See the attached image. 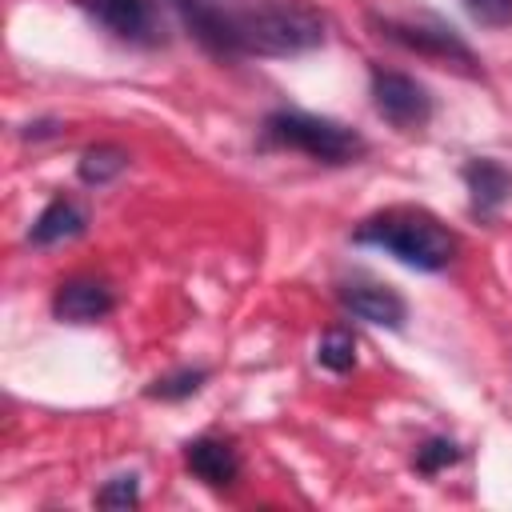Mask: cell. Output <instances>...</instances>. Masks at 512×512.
Listing matches in <instances>:
<instances>
[{
	"mask_svg": "<svg viewBox=\"0 0 512 512\" xmlns=\"http://www.w3.org/2000/svg\"><path fill=\"white\" fill-rule=\"evenodd\" d=\"M116 308L112 284L100 276H68L52 292V316L64 324H96Z\"/></svg>",
	"mask_w": 512,
	"mask_h": 512,
	"instance_id": "obj_8",
	"label": "cell"
},
{
	"mask_svg": "<svg viewBox=\"0 0 512 512\" xmlns=\"http://www.w3.org/2000/svg\"><path fill=\"white\" fill-rule=\"evenodd\" d=\"M460 176H464V188H468V208H472V216H480V220L496 216V212L512 200V172H508L500 160H492V156L468 160V164L460 168Z\"/></svg>",
	"mask_w": 512,
	"mask_h": 512,
	"instance_id": "obj_9",
	"label": "cell"
},
{
	"mask_svg": "<svg viewBox=\"0 0 512 512\" xmlns=\"http://www.w3.org/2000/svg\"><path fill=\"white\" fill-rule=\"evenodd\" d=\"M84 228H88V212H84L72 196H56V200H48L44 212L32 220V228H28V244H36V248H52V244L76 240Z\"/></svg>",
	"mask_w": 512,
	"mask_h": 512,
	"instance_id": "obj_11",
	"label": "cell"
},
{
	"mask_svg": "<svg viewBox=\"0 0 512 512\" xmlns=\"http://www.w3.org/2000/svg\"><path fill=\"white\" fill-rule=\"evenodd\" d=\"M372 24L380 28V36H388L392 44H400V48H408L416 56H428L436 64H452V68H460L468 76L480 72L472 48L440 16H372Z\"/></svg>",
	"mask_w": 512,
	"mask_h": 512,
	"instance_id": "obj_4",
	"label": "cell"
},
{
	"mask_svg": "<svg viewBox=\"0 0 512 512\" xmlns=\"http://www.w3.org/2000/svg\"><path fill=\"white\" fill-rule=\"evenodd\" d=\"M336 300H340L344 312H352L356 320H368V324H376V328L400 332L404 320H408V300H404L392 284H384V280H376V276H360V272H356V276L340 280Z\"/></svg>",
	"mask_w": 512,
	"mask_h": 512,
	"instance_id": "obj_6",
	"label": "cell"
},
{
	"mask_svg": "<svg viewBox=\"0 0 512 512\" xmlns=\"http://www.w3.org/2000/svg\"><path fill=\"white\" fill-rule=\"evenodd\" d=\"M368 92H372V108H376L392 128H400V132H416V128H424V124L432 120V112H436L432 92H428L416 76H408V72L372 68V84H368Z\"/></svg>",
	"mask_w": 512,
	"mask_h": 512,
	"instance_id": "obj_5",
	"label": "cell"
},
{
	"mask_svg": "<svg viewBox=\"0 0 512 512\" xmlns=\"http://www.w3.org/2000/svg\"><path fill=\"white\" fill-rule=\"evenodd\" d=\"M456 460H460V444L448 440V436H428V440L416 448V456H412L416 472H424V476H436V472L452 468Z\"/></svg>",
	"mask_w": 512,
	"mask_h": 512,
	"instance_id": "obj_15",
	"label": "cell"
},
{
	"mask_svg": "<svg viewBox=\"0 0 512 512\" xmlns=\"http://www.w3.org/2000/svg\"><path fill=\"white\" fill-rule=\"evenodd\" d=\"M104 32L128 44H156L160 40V16L152 0H76Z\"/></svg>",
	"mask_w": 512,
	"mask_h": 512,
	"instance_id": "obj_7",
	"label": "cell"
},
{
	"mask_svg": "<svg viewBox=\"0 0 512 512\" xmlns=\"http://www.w3.org/2000/svg\"><path fill=\"white\" fill-rule=\"evenodd\" d=\"M316 364L336 372V376L352 372L356 368V336L348 328H328L320 336V344H316Z\"/></svg>",
	"mask_w": 512,
	"mask_h": 512,
	"instance_id": "obj_13",
	"label": "cell"
},
{
	"mask_svg": "<svg viewBox=\"0 0 512 512\" xmlns=\"http://www.w3.org/2000/svg\"><path fill=\"white\" fill-rule=\"evenodd\" d=\"M184 28L216 56H304L324 44V16L304 0H268L256 8H216L208 0H172Z\"/></svg>",
	"mask_w": 512,
	"mask_h": 512,
	"instance_id": "obj_1",
	"label": "cell"
},
{
	"mask_svg": "<svg viewBox=\"0 0 512 512\" xmlns=\"http://www.w3.org/2000/svg\"><path fill=\"white\" fill-rule=\"evenodd\" d=\"M124 168H128V152H124L120 144H92V148H84L80 160H76V176H80L84 184H92V188L112 184Z\"/></svg>",
	"mask_w": 512,
	"mask_h": 512,
	"instance_id": "obj_12",
	"label": "cell"
},
{
	"mask_svg": "<svg viewBox=\"0 0 512 512\" xmlns=\"http://www.w3.org/2000/svg\"><path fill=\"white\" fill-rule=\"evenodd\" d=\"M464 8L480 28H508L512 24V0H464Z\"/></svg>",
	"mask_w": 512,
	"mask_h": 512,
	"instance_id": "obj_17",
	"label": "cell"
},
{
	"mask_svg": "<svg viewBox=\"0 0 512 512\" xmlns=\"http://www.w3.org/2000/svg\"><path fill=\"white\" fill-rule=\"evenodd\" d=\"M264 144L304 152L308 160H320V164H356L368 152V140L356 128H348L332 116L300 112V108L268 112L264 116Z\"/></svg>",
	"mask_w": 512,
	"mask_h": 512,
	"instance_id": "obj_3",
	"label": "cell"
},
{
	"mask_svg": "<svg viewBox=\"0 0 512 512\" xmlns=\"http://www.w3.org/2000/svg\"><path fill=\"white\" fill-rule=\"evenodd\" d=\"M352 240L364 248H380L384 256L416 272H444L460 248L456 232L440 216H432L428 208H412V204H396V208H380L364 216L352 228Z\"/></svg>",
	"mask_w": 512,
	"mask_h": 512,
	"instance_id": "obj_2",
	"label": "cell"
},
{
	"mask_svg": "<svg viewBox=\"0 0 512 512\" xmlns=\"http://www.w3.org/2000/svg\"><path fill=\"white\" fill-rule=\"evenodd\" d=\"M96 504L100 508H136L140 504V480L128 472V476H112L108 484L96 488Z\"/></svg>",
	"mask_w": 512,
	"mask_h": 512,
	"instance_id": "obj_16",
	"label": "cell"
},
{
	"mask_svg": "<svg viewBox=\"0 0 512 512\" xmlns=\"http://www.w3.org/2000/svg\"><path fill=\"white\" fill-rule=\"evenodd\" d=\"M56 132H60V124H56V120H36V124H28V132H24V136L44 140V136H56Z\"/></svg>",
	"mask_w": 512,
	"mask_h": 512,
	"instance_id": "obj_18",
	"label": "cell"
},
{
	"mask_svg": "<svg viewBox=\"0 0 512 512\" xmlns=\"http://www.w3.org/2000/svg\"><path fill=\"white\" fill-rule=\"evenodd\" d=\"M204 380H208V368H176L168 376H156L148 384V396L152 400H188L204 388Z\"/></svg>",
	"mask_w": 512,
	"mask_h": 512,
	"instance_id": "obj_14",
	"label": "cell"
},
{
	"mask_svg": "<svg viewBox=\"0 0 512 512\" xmlns=\"http://www.w3.org/2000/svg\"><path fill=\"white\" fill-rule=\"evenodd\" d=\"M184 464L208 488H232L236 476H240V452L224 436H196V440H188Z\"/></svg>",
	"mask_w": 512,
	"mask_h": 512,
	"instance_id": "obj_10",
	"label": "cell"
}]
</instances>
